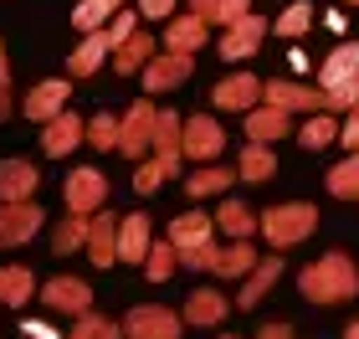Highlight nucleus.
<instances>
[{"label":"nucleus","instance_id":"f257e3e1","mask_svg":"<svg viewBox=\"0 0 359 339\" xmlns=\"http://www.w3.org/2000/svg\"><path fill=\"white\" fill-rule=\"evenodd\" d=\"M298 293L318 309H334V303H354L359 298V267L349 252H323L318 262L298 267Z\"/></svg>","mask_w":359,"mask_h":339},{"label":"nucleus","instance_id":"f03ea898","mask_svg":"<svg viewBox=\"0 0 359 339\" xmlns=\"http://www.w3.org/2000/svg\"><path fill=\"white\" fill-rule=\"evenodd\" d=\"M313 232H318V206L313 201H283V206H267V211L257 216V237H262L272 252L303 247Z\"/></svg>","mask_w":359,"mask_h":339},{"label":"nucleus","instance_id":"7ed1b4c3","mask_svg":"<svg viewBox=\"0 0 359 339\" xmlns=\"http://www.w3.org/2000/svg\"><path fill=\"white\" fill-rule=\"evenodd\" d=\"M165 237L175 241L180 267L210 272V257H216V216H205V211H180V216L170 221Z\"/></svg>","mask_w":359,"mask_h":339},{"label":"nucleus","instance_id":"20e7f679","mask_svg":"<svg viewBox=\"0 0 359 339\" xmlns=\"http://www.w3.org/2000/svg\"><path fill=\"white\" fill-rule=\"evenodd\" d=\"M62 201H67V211H77V216L103 211L108 206V175L97 165H77L67 180H62Z\"/></svg>","mask_w":359,"mask_h":339},{"label":"nucleus","instance_id":"39448f33","mask_svg":"<svg viewBox=\"0 0 359 339\" xmlns=\"http://www.w3.org/2000/svg\"><path fill=\"white\" fill-rule=\"evenodd\" d=\"M123 339H180L185 334V319L175 309H159V303H139V309L123 314Z\"/></svg>","mask_w":359,"mask_h":339},{"label":"nucleus","instance_id":"423d86ee","mask_svg":"<svg viewBox=\"0 0 359 339\" xmlns=\"http://www.w3.org/2000/svg\"><path fill=\"white\" fill-rule=\"evenodd\" d=\"M154 134H159V108L149 98H139L134 108L123 113V134H118V154L123 159H144L154 149Z\"/></svg>","mask_w":359,"mask_h":339},{"label":"nucleus","instance_id":"0eeeda50","mask_svg":"<svg viewBox=\"0 0 359 339\" xmlns=\"http://www.w3.org/2000/svg\"><path fill=\"white\" fill-rule=\"evenodd\" d=\"M46 226V211L36 201H0V252L6 247H26Z\"/></svg>","mask_w":359,"mask_h":339},{"label":"nucleus","instance_id":"6e6552de","mask_svg":"<svg viewBox=\"0 0 359 339\" xmlns=\"http://www.w3.org/2000/svg\"><path fill=\"white\" fill-rule=\"evenodd\" d=\"M180 149H185V159H195V165H210V159H221V149H226V128L210 119V113H190L185 134H180Z\"/></svg>","mask_w":359,"mask_h":339},{"label":"nucleus","instance_id":"1a4fd4ad","mask_svg":"<svg viewBox=\"0 0 359 339\" xmlns=\"http://www.w3.org/2000/svg\"><path fill=\"white\" fill-rule=\"evenodd\" d=\"M272 31V21L267 15H257V11H247L241 21H231L221 31V41H216V52L226 57V62H247V57H257V46H262V36Z\"/></svg>","mask_w":359,"mask_h":339},{"label":"nucleus","instance_id":"9d476101","mask_svg":"<svg viewBox=\"0 0 359 339\" xmlns=\"http://www.w3.org/2000/svg\"><path fill=\"white\" fill-rule=\"evenodd\" d=\"M262 103H272V108H287V113H323L329 108V93H323L318 83H262Z\"/></svg>","mask_w":359,"mask_h":339},{"label":"nucleus","instance_id":"9b49d317","mask_svg":"<svg viewBox=\"0 0 359 339\" xmlns=\"http://www.w3.org/2000/svg\"><path fill=\"white\" fill-rule=\"evenodd\" d=\"M41 309H52V314H67V319H83L93 309V288L83 278H52V283H41Z\"/></svg>","mask_w":359,"mask_h":339},{"label":"nucleus","instance_id":"f8f14e48","mask_svg":"<svg viewBox=\"0 0 359 339\" xmlns=\"http://www.w3.org/2000/svg\"><path fill=\"white\" fill-rule=\"evenodd\" d=\"M210 103L226 108V113H252L257 103H262V77H252V72H231V77H221V83L210 88Z\"/></svg>","mask_w":359,"mask_h":339},{"label":"nucleus","instance_id":"ddd939ff","mask_svg":"<svg viewBox=\"0 0 359 339\" xmlns=\"http://www.w3.org/2000/svg\"><path fill=\"white\" fill-rule=\"evenodd\" d=\"M67 98H72V83H67V77H46V83H36V88L21 98V113H26L31 124H52L57 113L67 108Z\"/></svg>","mask_w":359,"mask_h":339},{"label":"nucleus","instance_id":"4468645a","mask_svg":"<svg viewBox=\"0 0 359 339\" xmlns=\"http://www.w3.org/2000/svg\"><path fill=\"white\" fill-rule=\"evenodd\" d=\"M241 128H247V139L252 144H277V139H287V134H298V113H287V108H272V103H257L252 113H241Z\"/></svg>","mask_w":359,"mask_h":339},{"label":"nucleus","instance_id":"2eb2a0df","mask_svg":"<svg viewBox=\"0 0 359 339\" xmlns=\"http://www.w3.org/2000/svg\"><path fill=\"white\" fill-rule=\"evenodd\" d=\"M226 314H231V298L221 288H190L185 309H180V319L190 329H216V324H226Z\"/></svg>","mask_w":359,"mask_h":339},{"label":"nucleus","instance_id":"dca6fc26","mask_svg":"<svg viewBox=\"0 0 359 339\" xmlns=\"http://www.w3.org/2000/svg\"><path fill=\"white\" fill-rule=\"evenodd\" d=\"M77 144H88V119H77V113L62 108L52 124H41V149L52 159H67Z\"/></svg>","mask_w":359,"mask_h":339},{"label":"nucleus","instance_id":"f3484780","mask_svg":"<svg viewBox=\"0 0 359 339\" xmlns=\"http://www.w3.org/2000/svg\"><path fill=\"white\" fill-rule=\"evenodd\" d=\"M180 165H185V154H180V149H149L139 159V170H134V190H139V196H154L159 185H170L180 175Z\"/></svg>","mask_w":359,"mask_h":339},{"label":"nucleus","instance_id":"a211bd4d","mask_svg":"<svg viewBox=\"0 0 359 339\" xmlns=\"http://www.w3.org/2000/svg\"><path fill=\"white\" fill-rule=\"evenodd\" d=\"M190 72H195V57H185V52H159L139 77H144V93H170L180 83H190Z\"/></svg>","mask_w":359,"mask_h":339},{"label":"nucleus","instance_id":"6ab92c4d","mask_svg":"<svg viewBox=\"0 0 359 339\" xmlns=\"http://www.w3.org/2000/svg\"><path fill=\"white\" fill-rule=\"evenodd\" d=\"M277 278H283V252H262V262H257L236 288V309H257V303L277 288Z\"/></svg>","mask_w":359,"mask_h":339},{"label":"nucleus","instance_id":"aec40b11","mask_svg":"<svg viewBox=\"0 0 359 339\" xmlns=\"http://www.w3.org/2000/svg\"><path fill=\"white\" fill-rule=\"evenodd\" d=\"M118 221L123 216H113V211H93V221H88V262L93 267L118 262Z\"/></svg>","mask_w":359,"mask_h":339},{"label":"nucleus","instance_id":"412c9836","mask_svg":"<svg viewBox=\"0 0 359 339\" xmlns=\"http://www.w3.org/2000/svg\"><path fill=\"white\" fill-rule=\"evenodd\" d=\"M149 247H154V226H149V216H144V211H128V216L118 221V262L144 267Z\"/></svg>","mask_w":359,"mask_h":339},{"label":"nucleus","instance_id":"4be33fe9","mask_svg":"<svg viewBox=\"0 0 359 339\" xmlns=\"http://www.w3.org/2000/svg\"><path fill=\"white\" fill-rule=\"evenodd\" d=\"M257 262H262V252L252 247V237H247V241H226V247L216 241V257H210V278L241 283V278H247V272H252Z\"/></svg>","mask_w":359,"mask_h":339},{"label":"nucleus","instance_id":"5701e85b","mask_svg":"<svg viewBox=\"0 0 359 339\" xmlns=\"http://www.w3.org/2000/svg\"><path fill=\"white\" fill-rule=\"evenodd\" d=\"M41 170L31 159H0V201H36Z\"/></svg>","mask_w":359,"mask_h":339},{"label":"nucleus","instance_id":"b1692460","mask_svg":"<svg viewBox=\"0 0 359 339\" xmlns=\"http://www.w3.org/2000/svg\"><path fill=\"white\" fill-rule=\"evenodd\" d=\"M236 180H241L236 165H195V170L185 175V196H190V201H210V196H226Z\"/></svg>","mask_w":359,"mask_h":339},{"label":"nucleus","instance_id":"393cba45","mask_svg":"<svg viewBox=\"0 0 359 339\" xmlns=\"http://www.w3.org/2000/svg\"><path fill=\"white\" fill-rule=\"evenodd\" d=\"M108 57H113V36H108V26H103V31H88V36L72 46V57H67V72H72V77H93V72L103 67Z\"/></svg>","mask_w":359,"mask_h":339},{"label":"nucleus","instance_id":"a878e982","mask_svg":"<svg viewBox=\"0 0 359 339\" xmlns=\"http://www.w3.org/2000/svg\"><path fill=\"white\" fill-rule=\"evenodd\" d=\"M210 41V26L201 21V15H170V26H165V52H185V57H195L201 46Z\"/></svg>","mask_w":359,"mask_h":339},{"label":"nucleus","instance_id":"bb28decb","mask_svg":"<svg viewBox=\"0 0 359 339\" xmlns=\"http://www.w3.org/2000/svg\"><path fill=\"white\" fill-rule=\"evenodd\" d=\"M354 72H359V41H339L334 52L318 62V88L334 93V88H344Z\"/></svg>","mask_w":359,"mask_h":339},{"label":"nucleus","instance_id":"cd10ccee","mask_svg":"<svg viewBox=\"0 0 359 339\" xmlns=\"http://www.w3.org/2000/svg\"><path fill=\"white\" fill-rule=\"evenodd\" d=\"M154 57H159L154 36H149V31H134V36H128V41L118 46V52H113V72H118V77H139Z\"/></svg>","mask_w":359,"mask_h":339},{"label":"nucleus","instance_id":"c85d7f7f","mask_svg":"<svg viewBox=\"0 0 359 339\" xmlns=\"http://www.w3.org/2000/svg\"><path fill=\"white\" fill-rule=\"evenodd\" d=\"M236 175L247 185H267L272 175H277V149H272V144H252L247 139V149L236 154Z\"/></svg>","mask_w":359,"mask_h":339},{"label":"nucleus","instance_id":"c756f323","mask_svg":"<svg viewBox=\"0 0 359 339\" xmlns=\"http://www.w3.org/2000/svg\"><path fill=\"white\" fill-rule=\"evenodd\" d=\"M41 293V283H36V272L31 267H0V303H6V309H26L31 298Z\"/></svg>","mask_w":359,"mask_h":339},{"label":"nucleus","instance_id":"7c9ffc66","mask_svg":"<svg viewBox=\"0 0 359 339\" xmlns=\"http://www.w3.org/2000/svg\"><path fill=\"white\" fill-rule=\"evenodd\" d=\"M339 124H344V119H334L329 108H323V113H303L298 144H303V149H329V144H339Z\"/></svg>","mask_w":359,"mask_h":339},{"label":"nucleus","instance_id":"2f4dec72","mask_svg":"<svg viewBox=\"0 0 359 339\" xmlns=\"http://www.w3.org/2000/svg\"><path fill=\"white\" fill-rule=\"evenodd\" d=\"M216 232H226L231 241H247V237H257V211L247 201H226V206H216Z\"/></svg>","mask_w":359,"mask_h":339},{"label":"nucleus","instance_id":"473e14b6","mask_svg":"<svg viewBox=\"0 0 359 339\" xmlns=\"http://www.w3.org/2000/svg\"><path fill=\"white\" fill-rule=\"evenodd\" d=\"M88 221L93 216H77V211H67L57 226H52V252L57 257H72V252H88Z\"/></svg>","mask_w":359,"mask_h":339},{"label":"nucleus","instance_id":"72a5a7b5","mask_svg":"<svg viewBox=\"0 0 359 339\" xmlns=\"http://www.w3.org/2000/svg\"><path fill=\"white\" fill-rule=\"evenodd\" d=\"M175 267H180L175 241H170V237H165V241H154L149 257H144V278H149V283H170V278H175Z\"/></svg>","mask_w":359,"mask_h":339},{"label":"nucleus","instance_id":"f704fd0d","mask_svg":"<svg viewBox=\"0 0 359 339\" xmlns=\"http://www.w3.org/2000/svg\"><path fill=\"white\" fill-rule=\"evenodd\" d=\"M329 196H339V201H359V154H344V159L329 170Z\"/></svg>","mask_w":359,"mask_h":339},{"label":"nucleus","instance_id":"c9c22d12","mask_svg":"<svg viewBox=\"0 0 359 339\" xmlns=\"http://www.w3.org/2000/svg\"><path fill=\"white\" fill-rule=\"evenodd\" d=\"M308 26H313V6H308V0H292V6L272 21V31H277V36H287V41H298Z\"/></svg>","mask_w":359,"mask_h":339},{"label":"nucleus","instance_id":"e433bc0d","mask_svg":"<svg viewBox=\"0 0 359 339\" xmlns=\"http://www.w3.org/2000/svg\"><path fill=\"white\" fill-rule=\"evenodd\" d=\"M118 134H123V119H113V113H97V119H88V144L97 154L118 149Z\"/></svg>","mask_w":359,"mask_h":339},{"label":"nucleus","instance_id":"4c0bfd02","mask_svg":"<svg viewBox=\"0 0 359 339\" xmlns=\"http://www.w3.org/2000/svg\"><path fill=\"white\" fill-rule=\"evenodd\" d=\"M67 339H123V329L113 324V319H103V314H83V319H72V329H67Z\"/></svg>","mask_w":359,"mask_h":339},{"label":"nucleus","instance_id":"58836bf2","mask_svg":"<svg viewBox=\"0 0 359 339\" xmlns=\"http://www.w3.org/2000/svg\"><path fill=\"white\" fill-rule=\"evenodd\" d=\"M113 15H118V11H108L103 0H77V6H72V26L88 36V31H103Z\"/></svg>","mask_w":359,"mask_h":339},{"label":"nucleus","instance_id":"ea45409f","mask_svg":"<svg viewBox=\"0 0 359 339\" xmlns=\"http://www.w3.org/2000/svg\"><path fill=\"white\" fill-rule=\"evenodd\" d=\"M349 108H359V72L349 77L344 88H334V93H329V113H349Z\"/></svg>","mask_w":359,"mask_h":339},{"label":"nucleus","instance_id":"a19ab883","mask_svg":"<svg viewBox=\"0 0 359 339\" xmlns=\"http://www.w3.org/2000/svg\"><path fill=\"white\" fill-rule=\"evenodd\" d=\"M11 108H15V98H11V57H6V41H0V124L11 119Z\"/></svg>","mask_w":359,"mask_h":339},{"label":"nucleus","instance_id":"79ce46f5","mask_svg":"<svg viewBox=\"0 0 359 339\" xmlns=\"http://www.w3.org/2000/svg\"><path fill=\"white\" fill-rule=\"evenodd\" d=\"M339 144H344L349 154L359 149V108H349V113H344V124H339Z\"/></svg>","mask_w":359,"mask_h":339},{"label":"nucleus","instance_id":"37998d69","mask_svg":"<svg viewBox=\"0 0 359 339\" xmlns=\"http://www.w3.org/2000/svg\"><path fill=\"white\" fill-rule=\"evenodd\" d=\"M134 11L144 15V21H170V15H175V0H139Z\"/></svg>","mask_w":359,"mask_h":339},{"label":"nucleus","instance_id":"c03bdc74","mask_svg":"<svg viewBox=\"0 0 359 339\" xmlns=\"http://www.w3.org/2000/svg\"><path fill=\"white\" fill-rule=\"evenodd\" d=\"M190 15H201L205 26H221V0H190Z\"/></svg>","mask_w":359,"mask_h":339},{"label":"nucleus","instance_id":"a18cd8bd","mask_svg":"<svg viewBox=\"0 0 359 339\" xmlns=\"http://www.w3.org/2000/svg\"><path fill=\"white\" fill-rule=\"evenodd\" d=\"M247 11H252V0H221V31L231 26V21H241Z\"/></svg>","mask_w":359,"mask_h":339},{"label":"nucleus","instance_id":"49530a36","mask_svg":"<svg viewBox=\"0 0 359 339\" xmlns=\"http://www.w3.org/2000/svg\"><path fill=\"white\" fill-rule=\"evenodd\" d=\"M257 339H298V329H292V324H283V319H272V324H262V329H257Z\"/></svg>","mask_w":359,"mask_h":339},{"label":"nucleus","instance_id":"de8ad7c7","mask_svg":"<svg viewBox=\"0 0 359 339\" xmlns=\"http://www.w3.org/2000/svg\"><path fill=\"white\" fill-rule=\"evenodd\" d=\"M21 329H26V339H57V334L46 329V324H21Z\"/></svg>","mask_w":359,"mask_h":339},{"label":"nucleus","instance_id":"09e8293b","mask_svg":"<svg viewBox=\"0 0 359 339\" xmlns=\"http://www.w3.org/2000/svg\"><path fill=\"white\" fill-rule=\"evenodd\" d=\"M344 339H359V319H349V324H344Z\"/></svg>","mask_w":359,"mask_h":339},{"label":"nucleus","instance_id":"8fccbe9b","mask_svg":"<svg viewBox=\"0 0 359 339\" xmlns=\"http://www.w3.org/2000/svg\"><path fill=\"white\" fill-rule=\"evenodd\" d=\"M339 6H349V11H359V0H339Z\"/></svg>","mask_w":359,"mask_h":339},{"label":"nucleus","instance_id":"3c124183","mask_svg":"<svg viewBox=\"0 0 359 339\" xmlns=\"http://www.w3.org/2000/svg\"><path fill=\"white\" fill-rule=\"evenodd\" d=\"M103 6H108V11H118V0H103Z\"/></svg>","mask_w":359,"mask_h":339},{"label":"nucleus","instance_id":"603ef678","mask_svg":"<svg viewBox=\"0 0 359 339\" xmlns=\"http://www.w3.org/2000/svg\"><path fill=\"white\" fill-rule=\"evenodd\" d=\"M221 339H236V334H221Z\"/></svg>","mask_w":359,"mask_h":339}]
</instances>
